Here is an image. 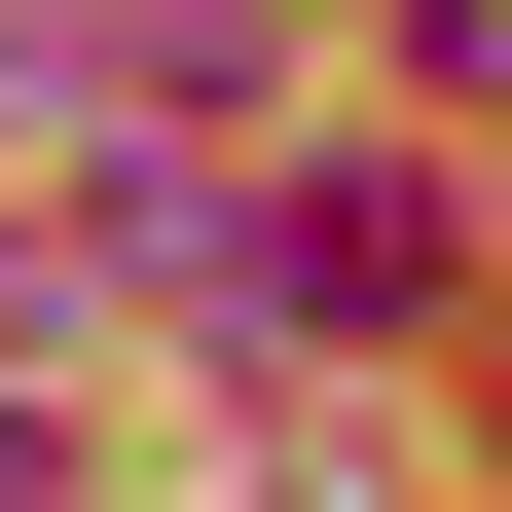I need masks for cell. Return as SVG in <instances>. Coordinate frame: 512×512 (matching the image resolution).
<instances>
[{
	"label": "cell",
	"instance_id": "1",
	"mask_svg": "<svg viewBox=\"0 0 512 512\" xmlns=\"http://www.w3.org/2000/svg\"><path fill=\"white\" fill-rule=\"evenodd\" d=\"M147 256L220 330H439V183L403 147H293V183H147Z\"/></svg>",
	"mask_w": 512,
	"mask_h": 512
},
{
	"label": "cell",
	"instance_id": "2",
	"mask_svg": "<svg viewBox=\"0 0 512 512\" xmlns=\"http://www.w3.org/2000/svg\"><path fill=\"white\" fill-rule=\"evenodd\" d=\"M403 74H476V110H512V0H403Z\"/></svg>",
	"mask_w": 512,
	"mask_h": 512
},
{
	"label": "cell",
	"instance_id": "3",
	"mask_svg": "<svg viewBox=\"0 0 512 512\" xmlns=\"http://www.w3.org/2000/svg\"><path fill=\"white\" fill-rule=\"evenodd\" d=\"M0 512H74V476H37V403H0Z\"/></svg>",
	"mask_w": 512,
	"mask_h": 512
}]
</instances>
